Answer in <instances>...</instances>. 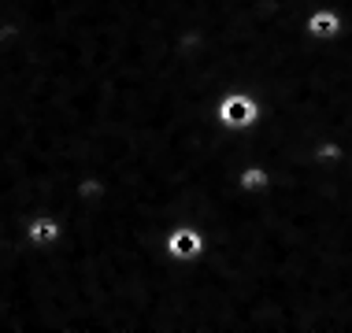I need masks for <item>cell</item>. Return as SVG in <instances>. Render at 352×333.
Masks as SVG:
<instances>
[{
	"label": "cell",
	"mask_w": 352,
	"mask_h": 333,
	"mask_svg": "<svg viewBox=\"0 0 352 333\" xmlns=\"http://www.w3.org/2000/svg\"><path fill=\"white\" fill-rule=\"evenodd\" d=\"M263 119V104L249 89H226L215 100V122L223 130H252Z\"/></svg>",
	"instance_id": "1"
},
{
	"label": "cell",
	"mask_w": 352,
	"mask_h": 333,
	"mask_svg": "<svg viewBox=\"0 0 352 333\" xmlns=\"http://www.w3.org/2000/svg\"><path fill=\"white\" fill-rule=\"evenodd\" d=\"M271 167L260 163V159H249L241 170H237V189H241L245 196H263L271 189Z\"/></svg>",
	"instance_id": "5"
},
{
	"label": "cell",
	"mask_w": 352,
	"mask_h": 333,
	"mask_svg": "<svg viewBox=\"0 0 352 333\" xmlns=\"http://www.w3.org/2000/svg\"><path fill=\"white\" fill-rule=\"evenodd\" d=\"M164 249H167V255H170L175 263L189 266V263L204 260V252H208V233H204L197 222H175V226L167 230V237H164Z\"/></svg>",
	"instance_id": "2"
},
{
	"label": "cell",
	"mask_w": 352,
	"mask_h": 333,
	"mask_svg": "<svg viewBox=\"0 0 352 333\" xmlns=\"http://www.w3.org/2000/svg\"><path fill=\"white\" fill-rule=\"evenodd\" d=\"M304 34H308L311 41H338V37L345 34V12L334 4L311 8V12L304 15Z\"/></svg>",
	"instance_id": "4"
},
{
	"label": "cell",
	"mask_w": 352,
	"mask_h": 333,
	"mask_svg": "<svg viewBox=\"0 0 352 333\" xmlns=\"http://www.w3.org/2000/svg\"><path fill=\"white\" fill-rule=\"evenodd\" d=\"M63 233H67V222H63L56 211H49V207H41V211H34L30 218H26V241H30L34 249H41V252L56 249V244L63 241Z\"/></svg>",
	"instance_id": "3"
}]
</instances>
